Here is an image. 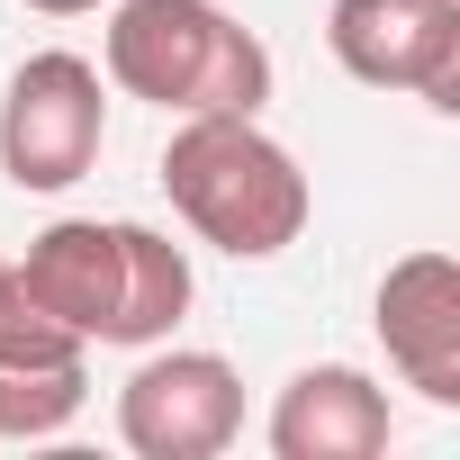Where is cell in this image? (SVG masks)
Segmentation results:
<instances>
[{"instance_id":"obj_1","label":"cell","mask_w":460,"mask_h":460,"mask_svg":"<svg viewBox=\"0 0 460 460\" xmlns=\"http://www.w3.org/2000/svg\"><path fill=\"white\" fill-rule=\"evenodd\" d=\"M19 271V298L37 316H55L64 334L82 343H163L181 316H190V253L154 226H100V217H55L46 235L10 262Z\"/></svg>"},{"instance_id":"obj_2","label":"cell","mask_w":460,"mask_h":460,"mask_svg":"<svg viewBox=\"0 0 460 460\" xmlns=\"http://www.w3.org/2000/svg\"><path fill=\"white\" fill-rule=\"evenodd\" d=\"M163 190H172L190 235L235 253V262L289 253L307 235V208H316L298 154L262 118H181L163 145Z\"/></svg>"},{"instance_id":"obj_3","label":"cell","mask_w":460,"mask_h":460,"mask_svg":"<svg viewBox=\"0 0 460 460\" xmlns=\"http://www.w3.org/2000/svg\"><path fill=\"white\" fill-rule=\"evenodd\" d=\"M109 82L172 118H262L271 109V46L217 0H118L109 19Z\"/></svg>"},{"instance_id":"obj_4","label":"cell","mask_w":460,"mask_h":460,"mask_svg":"<svg viewBox=\"0 0 460 460\" xmlns=\"http://www.w3.org/2000/svg\"><path fill=\"white\" fill-rule=\"evenodd\" d=\"M109 145V82L91 55H28L10 73V100H0V172H10V190H73Z\"/></svg>"},{"instance_id":"obj_5","label":"cell","mask_w":460,"mask_h":460,"mask_svg":"<svg viewBox=\"0 0 460 460\" xmlns=\"http://www.w3.org/2000/svg\"><path fill=\"white\" fill-rule=\"evenodd\" d=\"M244 433V379L226 352H154L136 361V379L118 388V442L136 460H217Z\"/></svg>"},{"instance_id":"obj_6","label":"cell","mask_w":460,"mask_h":460,"mask_svg":"<svg viewBox=\"0 0 460 460\" xmlns=\"http://www.w3.org/2000/svg\"><path fill=\"white\" fill-rule=\"evenodd\" d=\"M325 46L370 91H415L424 109H460V0H334Z\"/></svg>"},{"instance_id":"obj_7","label":"cell","mask_w":460,"mask_h":460,"mask_svg":"<svg viewBox=\"0 0 460 460\" xmlns=\"http://www.w3.org/2000/svg\"><path fill=\"white\" fill-rule=\"evenodd\" d=\"M379 343H388V370L424 397V406H460V262L442 244L388 262L379 280V307H370Z\"/></svg>"},{"instance_id":"obj_8","label":"cell","mask_w":460,"mask_h":460,"mask_svg":"<svg viewBox=\"0 0 460 460\" xmlns=\"http://www.w3.org/2000/svg\"><path fill=\"white\" fill-rule=\"evenodd\" d=\"M82 406H91V343L19 298L0 316V442H55Z\"/></svg>"},{"instance_id":"obj_9","label":"cell","mask_w":460,"mask_h":460,"mask_svg":"<svg viewBox=\"0 0 460 460\" xmlns=\"http://www.w3.org/2000/svg\"><path fill=\"white\" fill-rule=\"evenodd\" d=\"M388 442H397V406L352 361L298 370L280 388V406H271V451L280 460H379Z\"/></svg>"},{"instance_id":"obj_10","label":"cell","mask_w":460,"mask_h":460,"mask_svg":"<svg viewBox=\"0 0 460 460\" xmlns=\"http://www.w3.org/2000/svg\"><path fill=\"white\" fill-rule=\"evenodd\" d=\"M28 10H46V19H82V10H100V0H28Z\"/></svg>"},{"instance_id":"obj_11","label":"cell","mask_w":460,"mask_h":460,"mask_svg":"<svg viewBox=\"0 0 460 460\" xmlns=\"http://www.w3.org/2000/svg\"><path fill=\"white\" fill-rule=\"evenodd\" d=\"M19 307V271H10V253H0V316Z\"/></svg>"}]
</instances>
